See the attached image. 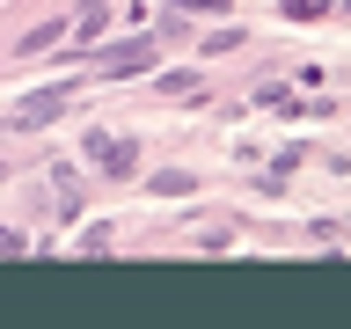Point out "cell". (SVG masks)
Wrapping results in <instances>:
<instances>
[{
	"label": "cell",
	"instance_id": "obj_1",
	"mask_svg": "<svg viewBox=\"0 0 351 329\" xmlns=\"http://www.w3.org/2000/svg\"><path fill=\"white\" fill-rule=\"evenodd\" d=\"M88 161H95V169H110V175H132V169H139V147H132V139L95 132V139H88Z\"/></svg>",
	"mask_w": 351,
	"mask_h": 329
},
{
	"label": "cell",
	"instance_id": "obj_2",
	"mask_svg": "<svg viewBox=\"0 0 351 329\" xmlns=\"http://www.w3.org/2000/svg\"><path fill=\"white\" fill-rule=\"evenodd\" d=\"M66 110V88H44V95H29L22 110H8V132H29V125H44V117H59Z\"/></svg>",
	"mask_w": 351,
	"mask_h": 329
},
{
	"label": "cell",
	"instance_id": "obj_3",
	"mask_svg": "<svg viewBox=\"0 0 351 329\" xmlns=\"http://www.w3.org/2000/svg\"><path fill=\"white\" fill-rule=\"evenodd\" d=\"M147 66H154V37H132L110 51V73H147Z\"/></svg>",
	"mask_w": 351,
	"mask_h": 329
},
{
	"label": "cell",
	"instance_id": "obj_4",
	"mask_svg": "<svg viewBox=\"0 0 351 329\" xmlns=\"http://www.w3.org/2000/svg\"><path fill=\"white\" fill-rule=\"evenodd\" d=\"M154 197H191V175H154Z\"/></svg>",
	"mask_w": 351,
	"mask_h": 329
},
{
	"label": "cell",
	"instance_id": "obj_5",
	"mask_svg": "<svg viewBox=\"0 0 351 329\" xmlns=\"http://www.w3.org/2000/svg\"><path fill=\"white\" fill-rule=\"evenodd\" d=\"M219 8H227V0H176L169 15H219Z\"/></svg>",
	"mask_w": 351,
	"mask_h": 329
},
{
	"label": "cell",
	"instance_id": "obj_6",
	"mask_svg": "<svg viewBox=\"0 0 351 329\" xmlns=\"http://www.w3.org/2000/svg\"><path fill=\"white\" fill-rule=\"evenodd\" d=\"M329 0H285V15H322Z\"/></svg>",
	"mask_w": 351,
	"mask_h": 329
}]
</instances>
